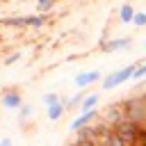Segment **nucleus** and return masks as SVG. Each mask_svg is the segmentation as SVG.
<instances>
[{
	"label": "nucleus",
	"mask_w": 146,
	"mask_h": 146,
	"mask_svg": "<svg viewBox=\"0 0 146 146\" xmlns=\"http://www.w3.org/2000/svg\"><path fill=\"white\" fill-rule=\"evenodd\" d=\"M98 100H100V96H98V94H87V96H84V100H82V105H80V112H91V110H96Z\"/></svg>",
	"instance_id": "nucleus-10"
},
{
	"label": "nucleus",
	"mask_w": 146,
	"mask_h": 146,
	"mask_svg": "<svg viewBox=\"0 0 146 146\" xmlns=\"http://www.w3.org/2000/svg\"><path fill=\"white\" fill-rule=\"evenodd\" d=\"M2 25H9V27H25V16H11V18H5Z\"/></svg>",
	"instance_id": "nucleus-15"
},
{
	"label": "nucleus",
	"mask_w": 146,
	"mask_h": 146,
	"mask_svg": "<svg viewBox=\"0 0 146 146\" xmlns=\"http://www.w3.org/2000/svg\"><path fill=\"white\" fill-rule=\"evenodd\" d=\"M135 71H137V64H128V66H123V68H119V71L110 73V75L103 80V89H105V91H112V89H116V87L125 84L128 80H132V78H135Z\"/></svg>",
	"instance_id": "nucleus-2"
},
{
	"label": "nucleus",
	"mask_w": 146,
	"mask_h": 146,
	"mask_svg": "<svg viewBox=\"0 0 146 146\" xmlns=\"http://www.w3.org/2000/svg\"><path fill=\"white\" fill-rule=\"evenodd\" d=\"M100 119V112L98 110H91V112H80L71 123H68V128H71V132H78V130H82V128H87V125H91V123H96Z\"/></svg>",
	"instance_id": "nucleus-6"
},
{
	"label": "nucleus",
	"mask_w": 146,
	"mask_h": 146,
	"mask_svg": "<svg viewBox=\"0 0 146 146\" xmlns=\"http://www.w3.org/2000/svg\"><path fill=\"white\" fill-rule=\"evenodd\" d=\"M84 96H87V94L80 91V94H73L71 98H66V100H64V103H66V110H75V107H80L82 100H84Z\"/></svg>",
	"instance_id": "nucleus-14"
},
{
	"label": "nucleus",
	"mask_w": 146,
	"mask_h": 146,
	"mask_svg": "<svg viewBox=\"0 0 146 146\" xmlns=\"http://www.w3.org/2000/svg\"><path fill=\"white\" fill-rule=\"evenodd\" d=\"M132 25H135V27H146V11H137Z\"/></svg>",
	"instance_id": "nucleus-17"
},
{
	"label": "nucleus",
	"mask_w": 146,
	"mask_h": 146,
	"mask_svg": "<svg viewBox=\"0 0 146 146\" xmlns=\"http://www.w3.org/2000/svg\"><path fill=\"white\" fill-rule=\"evenodd\" d=\"M52 2H55V0H36V11H46V9H50Z\"/></svg>",
	"instance_id": "nucleus-18"
},
{
	"label": "nucleus",
	"mask_w": 146,
	"mask_h": 146,
	"mask_svg": "<svg viewBox=\"0 0 146 146\" xmlns=\"http://www.w3.org/2000/svg\"><path fill=\"white\" fill-rule=\"evenodd\" d=\"M0 105H2L5 110H9V112H18V110L25 105V100H23V96H21L18 89H7V91L0 96Z\"/></svg>",
	"instance_id": "nucleus-4"
},
{
	"label": "nucleus",
	"mask_w": 146,
	"mask_h": 146,
	"mask_svg": "<svg viewBox=\"0 0 146 146\" xmlns=\"http://www.w3.org/2000/svg\"><path fill=\"white\" fill-rule=\"evenodd\" d=\"M141 78H146V62L144 64H137V71H135V78L132 80H141Z\"/></svg>",
	"instance_id": "nucleus-19"
},
{
	"label": "nucleus",
	"mask_w": 146,
	"mask_h": 146,
	"mask_svg": "<svg viewBox=\"0 0 146 146\" xmlns=\"http://www.w3.org/2000/svg\"><path fill=\"white\" fill-rule=\"evenodd\" d=\"M135 14H137V9H135L132 5H123V7L119 9V18H121V23H132V21H135Z\"/></svg>",
	"instance_id": "nucleus-11"
},
{
	"label": "nucleus",
	"mask_w": 146,
	"mask_h": 146,
	"mask_svg": "<svg viewBox=\"0 0 146 146\" xmlns=\"http://www.w3.org/2000/svg\"><path fill=\"white\" fill-rule=\"evenodd\" d=\"M66 112H68V110H66V103H64V98H62L59 103L50 105L46 114H48V121H59V119H62V116H64Z\"/></svg>",
	"instance_id": "nucleus-8"
},
{
	"label": "nucleus",
	"mask_w": 146,
	"mask_h": 146,
	"mask_svg": "<svg viewBox=\"0 0 146 146\" xmlns=\"http://www.w3.org/2000/svg\"><path fill=\"white\" fill-rule=\"evenodd\" d=\"M121 103H123L125 116L130 121H135L137 125H146V98L144 96H132V98H125Z\"/></svg>",
	"instance_id": "nucleus-1"
},
{
	"label": "nucleus",
	"mask_w": 146,
	"mask_h": 146,
	"mask_svg": "<svg viewBox=\"0 0 146 146\" xmlns=\"http://www.w3.org/2000/svg\"><path fill=\"white\" fill-rule=\"evenodd\" d=\"M32 114H34V107H32V103H25V105L18 110V123H21V125H25V123L32 119Z\"/></svg>",
	"instance_id": "nucleus-12"
},
{
	"label": "nucleus",
	"mask_w": 146,
	"mask_h": 146,
	"mask_svg": "<svg viewBox=\"0 0 146 146\" xmlns=\"http://www.w3.org/2000/svg\"><path fill=\"white\" fill-rule=\"evenodd\" d=\"M98 80H100V71H84V73L75 75L73 84H75L78 89H87V87H91V84L98 82Z\"/></svg>",
	"instance_id": "nucleus-7"
},
{
	"label": "nucleus",
	"mask_w": 146,
	"mask_h": 146,
	"mask_svg": "<svg viewBox=\"0 0 146 146\" xmlns=\"http://www.w3.org/2000/svg\"><path fill=\"white\" fill-rule=\"evenodd\" d=\"M18 59H21V52H11V55L5 59V66H11V64H16Z\"/></svg>",
	"instance_id": "nucleus-20"
},
{
	"label": "nucleus",
	"mask_w": 146,
	"mask_h": 146,
	"mask_svg": "<svg viewBox=\"0 0 146 146\" xmlns=\"http://www.w3.org/2000/svg\"><path fill=\"white\" fill-rule=\"evenodd\" d=\"M144 48H146V43H144Z\"/></svg>",
	"instance_id": "nucleus-22"
},
{
	"label": "nucleus",
	"mask_w": 146,
	"mask_h": 146,
	"mask_svg": "<svg viewBox=\"0 0 146 146\" xmlns=\"http://www.w3.org/2000/svg\"><path fill=\"white\" fill-rule=\"evenodd\" d=\"M100 119L110 125V128H116L123 119H125V110H123V103H114V105H110L103 114H100Z\"/></svg>",
	"instance_id": "nucleus-5"
},
{
	"label": "nucleus",
	"mask_w": 146,
	"mask_h": 146,
	"mask_svg": "<svg viewBox=\"0 0 146 146\" xmlns=\"http://www.w3.org/2000/svg\"><path fill=\"white\" fill-rule=\"evenodd\" d=\"M114 130H116V135H119L128 146H137V139H139V130H141V125H137L135 121H130V119L125 116Z\"/></svg>",
	"instance_id": "nucleus-3"
},
{
	"label": "nucleus",
	"mask_w": 146,
	"mask_h": 146,
	"mask_svg": "<svg viewBox=\"0 0 146 146\" xmlns=\"http://www.w3.org/2000/svg\"><path fill=\"white\" fill-rule=\"evenodd\" d=\"M128 46H130V39L121 36V39H112V41H107V43L103 46V50H105V52H116V50L128 48Z\"/></svg>",
	"instance_id": "nucleus-9"
},
{
	"label": "nucleus",
	"mask_w": 146,
	"mask_h": 146,
	"mask_svg": "<svg viewBox=\"0 0 146 146\" xmlns=\"http://www.w3.org/2000/svg\"><path fill=\"white\" fill-rule=\"evenodd\" d=\"M46 25V16L41 14H32V16H25V27H43Z\"/></svg>",
	"instance_id": "nucleus-13"
},
{
	"label": "nucleus",
	"mask_w": 146,
	"mask_h": 146,
	"mask_svg": "<svg viewBox=\"0 0 146 146\" xmlns=\"http://www.w3.org/2000/svg\"><path fill=\"white\" fill-rule=\"evenodd\" d=\"M0 146H14V141H11L9 137H2V139H0Z\"/></svg>",
	"instance_id": "nucleus-21"
},
{
	"label": "nucleus",
	"mask_w": 146,
	"mask_h": 146,
	"mask_svg": "<svg viewBox=\"0 0 146 146\" xmlns=\"http://www.w3.org/2000/svg\"><path fill=\"white\" fill-rule=\"evenodd\" d=\"M41 100H43V105H46V107H50V105L59 103V100H62V96H59V94H55V91H48V94H43V98H41Z\"/></svg>",
	"instance_id": "nucleus-16"
}]
</instances>
